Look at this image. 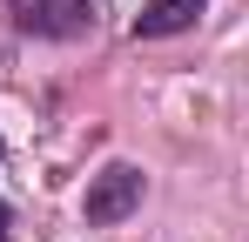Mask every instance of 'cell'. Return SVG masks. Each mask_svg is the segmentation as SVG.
Segmentation results:
<instances>
[{"mask_svg": "<svg viewBox=\"0 0 249 242\" xmlns=\"http://www.w3.org/2000/svg\"><path fill=\"white\" fill-rule=\"evenodd\" d=\"M7 20L34 40H81L94 27V0H7Z\"/></svg>", "mask_w": 249, "mask_h": 242, "instance_id": "cell-1", "label": "cell"}, {"mask_svg": "<svg viewBox=\"0 0 249 242\" xmlns=\"http://www.w3.org/2000/svg\"><path fill=\"white\" fill-rule=\"evenodd\" d=\"M135 208H142V168H135V161H108V168L88 182V195H81V215L94 222V229L122 222V215H135Z\"/></svg>", "mask_w": 249, "mask_h": 242, "instance_id": "cell-2", "label": "cell"}, {"mask_svg": "<svg viewBox=\"0 0 249 242\" xmlns=\"http://www.w3.org/2000/svg\"><path fill=\"white\" fill-rule=\"evenodd\" d=\"M209 0H148L142 14H135V40H168V34H189L196 20H202Z\"/></svg>", "mask_w": 249, "mask_h": 242, "instance_id": "cell-3", "label": "cell"}, {"mask_svg": "<svg viewBox=\"0 0 249 242\" xmlns=\"http://www.w3.org/2000/svg\"><path fill=\"white\" fill-rule=\"evenodd\" d=\"M7 229H14V215H7V202H0V242H7Z\"/></svg>", "mask_w": 249, "mask_h": 242, "instance_id": "cell-4", "label": "cell"}]
</instances>
